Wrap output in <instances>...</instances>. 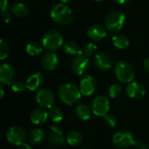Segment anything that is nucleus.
<instances>
[{
  "label": "nucleus",
  "mask_w": 149,
  "mask_h": 149,
  "mask_svg": "<svg viewBox=\"0 0 149 149\" xmlns=\"http://www.w3.org/2000/svg\"><path fill=\"white\" fill-rule=\"evenodd\" d=\"M81 94L80 89L72 83L61 85L58 90V95L60 100L69 106L76 104L81 98Z\"/></svg>",
  "instance_id": "f257e3e1"
},
{
  "label": "nucleus",
  "mask_w": 149,
  "mask_h": 149,
  "mask_svg": "<svg viewBox=\"0 0 149 149\" xmlns=\"http://www.w3.org/2000/svg\"><path fill=\"white\" fill-rule=\"evenodd\" d=\"M51 17L54 22L59 24H68L73 19L72 10L64 3H58L52 7L51 10Z\"/></svg>",
  "instance_id": "f03ea898"
},
{
  "label": "nucleus",
  "mask_w": 149,
  "mask_h": 149,
  "mask_svg": "<svg viewBox=\"0 0 149 149\" xmlns=\"http://www.w3.org/2000/svg\"><path fill=\"white\" fill-rule=\"evenodd\" d=\"M134 68L126 61H120L115 66V75L122 83H130L134 78Z\"/></svg>",
  "instance_id": "7ed1b4c3"
},
{
  "label": "nucleus",
  "mask_w": 149,
  "mask_h": 149,
  "mask_svg": "<svg viewBox=\"0 0 149 149\" xmlns=\"http://www.w3.org/2000/svg\"><path fill=\"white\" fill-rule=\"evenodd\" d=\"M62 45H63V36L58 31H51L47 32L42 39L43 47L50 52L58 50Z\"/></svg>",
  "instance_id": "20e7f679"
},
{
  "label": "nucleus",
  "mask_w": 149,
  "mask_h": 149,
  "mask_svg": "<svg viewBox=\"0 0 149 149\" xmlns=\"http://www.w3.org/2000/svg\"><path fill=\"white\" fill-rule=\"evenodd\" d=\"M126 20L125 15L120 11H112L110 12L105 20V24L107 30L112 32H118L120 31L124 25Z\"/></svg>",
  "instance_id": "39448f33"
},
{
  "label": "nucleus",
  "mask_w": 149,
  "mask_h": 149,
  "mask_svg": "<svg viewBox=\"0 0 149 149\" xmlns=\"http://www.w3.org/2000/svg\"><path fill=\"white\" fill-rule=\"evenodd\" d=\"M134 141L133 134L126 130L117 132L113 137V143L116 148H126L133 146Z\"/></svg>",
  "instance_id": "423d86ee"
},
{
  "label": "nucleus",
  "mask_w": 149,
  "mask_h": 149,
  "mask_svg": "<svg viewBox=\"0 0 149 149\" xmlns=\"http://www.w3.org/2000/svg\"><path fill=\"white\" fill-rule=\"evenodd\" d=\"M6 138L9 141V142H10L11 144L16 146H20L21 144L25 142L27 136L25 131L21 127L14 126L8 130L6 134Z\"/></svg>",
  "instance_id": "0eeeda50"
},
{
  "label": "nucleus",
  "mask_w": 149,
  "mask_h": 149,
  "mask_svg": "<svg viewBox=\"0 0 149 149\" xmlns=\"http://www.w3.org/2000/svg\"><path fill=\"white\" fill-rule=\"evenodd\" d=\"M36 100H37V103L41 107L52 108L55 102V96L51 90L47 88H43L39 90V92L37 93Z\"/></svg>",
  "instance_id": "6e6552de"
},
{
  "label": "nucleus",
  "mask_w": 149,
  "mask_h": 149,
  "mask_svg": "<svg viewBox=\"0 0 149 149\" xmlns=\"http://www.w3.org/2000/svg\"><path fill=\"white\" fill-rule=\"evenodd\" d=\"M109 101L108 100L102 95L97 96L92 103V110L94 114L98 116H105L109 112Z\"/></svg>",
  "instance_id": "1a4fd4ad"
},
{
  "label": "nucleus",
  "mask_w": 149,
  "mask_h": 149,
  "mask_svg": "<svg viewBox=\"0 0 149 149\" xmlns=\"http://www.w3.org/2000/svg\"><path fill=\"white\" fill-rule=\"evenodd\" d=\"M89 68V59L86 56L78 55L72 60V70L77 75H84Z\"/></svg>",
  "instance_id": "9d476101"
},
{
  "label": "nucleus",
  "mask_w": 149,
  "mask_h": 149,
  "mask_svg": "<svg viewBox=\"0 0 149 149\" xmlns=\"http://www.w3.org/2000/svg\"><path fill=\"white\" fill-rule=\"evenodd\" d=\"M16 77L15 69L8 64H4L0 67V81L2 85H12Z\"/></svg>",
  "instance_id": "9b49d317"
},
{
  "label": "nucleus",
  "mask_w": 149,
  "mask_h": 149,
  "mask_svg": "<svg viewBox=\"0 0 149 149\" xmlns=\"http://www.w3.org/2000/svg\"><path fill=\"white\" fill-rule=\"evenodd\" d=\"M48 141L52 146L58 147L64 144L65 137L62 130L56 126H52L48 132Z\"/></svg>",
  "instance_id": "f8f14e48"
},
{
  "label": "nucleus",
  "mask_w": 149,
  "mask_h": 149,
  "mask_svg": "<svg viewBox=\"0 0 149 149\" xmlns=\"http://www.w3.org/2000/svg\"><path fill=\"white\" fill-rule=\"evenodd\" d=\"M127 93L130 98L139 100L145 95L146 89L144 86L139 82H130V84L127 86Z\"/></svg>",
  "instance_id": "ddd939ff"
},
{
  "label": "nucleus",
  "mask_w": 149,
  "mask_h": 149,
  "mask_svg": "<svg viewBox=\"0 0 149 149\" xmlns=\"http://www.w3.org/2000/svg\"><path fill=\"white\" fill-rule=\"evenodd\" d=\"M94 64L100 70L107 71L112 68L113 60L109 54H107V52H101L95 56Z\"/></svg>",
  "instance_id": "4468645a"
},
{
  "label": "nucleus",
  "mask_w": 149,
  "mask_h": 149,
  "mask_svg": "<svg viewBox=\"0 0 149 149\" xmlns=\"http://www.w3.org/2000/svg\"><path fill=\"white\" fill-rule=\"evenodd\" d=\"M79 89L82 94L90 96L96 90V81L91 76H86L81 79L79 84Z\"/></svg>",
  "instance_id": "2eb2a0df"
},
{
  "label": "nucleus",
  "mask_w": 149,
  "mask_h": 149,
  "mask_svg": "<svg viewBox=\"0 0 149 149\" xmlns=\"http://www.w3.org/2000/svg\"><path fill=\"white\" fill-rule=\"evenodd\" d=\"M87 36L93 41H100L102 40L107 36L106 28L101 24H93L87 30Z\"/></svg>",
  "instance_id": "dca6fc26"
},
{
  "label": "nucleus",
  "mask_w": 149,
  "mask_h": 149,
  "mask_svg": "<svg viewBox=\"0 0 149 149\" xmlns=\"http://www.w3.org/2000/svg\"><path fill=\"white\" fill-rule=\"evenodd\" d=\"M44 84V77L40 72H33L26 80L27 88L31 91H37L42 87Z\"/></svg>",
  "instance_id": "f3484780"
},
{
  "label": "nucleus",
  "mask_w": 149,
  "mask_h": 149,
  "mask_svg": "<svg viewBox=\"0 0 149 149\" xmlns=\"http://www.w3.org/2000/svg\"><path fill=\"white\" fill-rule=\"evenodd\" d=\"M41 63L46 71H54L58 65V58L56 54L47 52L43 56Z\"/></svg>",
  "instance_id": "a211bd4d"
},
{
  "label": "nucleus",
  "mask_w": 149,
  "mask_h": 149,
  "mask_svg": "<svg viewBox=\"0 0 149 149\" xmlns=\"http://www.w3.org/2000/svg\"><path fill=\"white\" fill-rule=\"evenodd\" d=\"M49 117V113L44 109V107L42 108H37L35 109L31 114V121L35 124V125H42L44 124L47 119Z\"/></svg>",
  "instance_id": "6ab92c4d"
},
{
  "label": "nucleus",
  "mask_w": 149,
  "mask_h": 149,
  "mask_svg": "<svg viewBox=\"0 0 149 149\" xmlns=\"http://www.w3.org/2000/svg\"><path fill=\"white\" fill-rule=\"evenodd\" d=\"M64 51L65 53L69 54V55H82L83 52L80 49V47L79 46V45L74 42V41H67L64 44Z\"/></svg>",
  "instance_id": "aec40b11"
},
{
  "label": "nucleus",
  "mask_w": 149,
  "mask_h": 149,
  "mask_svg": "<svg viewBox=\"0 0 149 149\" xmlns=\"http://www.w3.org/2000/svg\"><path fill=\"white\" fill-rule=\"evenodd\" d=\"M45 138V134L41 129H33L28 134V141L31 145H38Z\"/></svg>",
  "instance_id": "412c9836"
},
{
  "label": "nucleus",
  "mask_w": 149,
  "mask_h": 149,
  "mask_svg": "<svg viewBox=\"0 0 149 149\" xmlns=\"http://www.w3.org/2000/svg\"><path fill=\"white\" fill-rule=\"evenodd\" d=\"M10 11L16 17H24L29 13L27 6L22 3H17L12 4L10 7Z\"/></svg>",
  "instance_id": "4be33fe9"
},
{
  "label": "nucleus",
  "mask_w": 149,
  "mask_h": 149,
  "mask_svg": "<svg viewBox=\"0 0 149 149\" xmlns=\"http://www.w3.org/2000/svg\"><path fill=\"white\" fill-rule=\"evenodd\" d=\"M77 116L82 120H87L91 118V109L88 106L84 104H79L76 108Z\"/></svg>",
  "instance_id": "5701e85b"
},
{
  "label": "nucleus",
  "mask_w": 149,
  "mask_h": 149,
  "mask_svg": "<svg viewBox=\"0 0 149 149\" xmlns=\"http://www.w3.org/2000/svg\"><path fill=\"white\" fill-rule=\"evenodd\" d=\"M113 45H115V47H117L118 49H121V50L126 49L129 45V40H128L127 37L123 34L115 35L113 38Z\"/></svg>",
  "instance_id": "b1692460"
},
{
  "label": "nucleus",
  "mask_w": 149,
  "mask_h": 149,
  "mask_svg": "<svg viewBox=\"0 0 149 149\" xmlns=\"http://www.w3.org/2000/svg\"><path fill=\"white\" fill-rule=\"evenodd\" d=\"M83 137L80 133L77 131H72L70 132L66 136L67 143L71 146H78L82 142Z\"/></svg>",
  "instance_id": "393cba45"
},
{
  "label": "nucleus",
  "mask_w": 149,
  "mask_h": 149,
  "mask_svg": "<svg viewBox=\"0 0 149 149\" xmlns=\"http://www.w3.org/2000/svg\"><path fill=\"white\" fill-rule=\"evenodd\" d=\"M49 117L54 122H60L63 120V112L59 107H52L49 111Z\"/></svg>",
  "instance_id": "a878e982"
},
{
  "label": "nucleus",
  "mask_w": 149,
  "mask_h": 149,
  "mask_svg": "<svg viewBox=\"0 0 149 149\" xmlns=\"http://www.w3.org/2000/svg\"><path fill=\"white\" fill-rule=\"evenodd\" d=\"M26 52L28 54H30L31 56H36L42 52V46L36 42H31L27 45Z\"/></svg>",
  "instance_id": "bb28decb"
},
{
  "label": "nucleus",
  "mask_w": 149,
  "mask_h": 149,
  "mask_svg": "<svg viewBox=\"0 0 149 149\" xmlns=\"http://www.w3.org/2000/svg\"><path fill=\"white\" fill-rule=\"evenodd\" d=\"M122 93V88L119 84H113L109 88V96L113 99L119 98Z\"/></svg>",
  "instance_id": "cd10ccee"
},
{
  "label": "nucleus",
  "mask_w": 149,
  "mask_h": 149,
  "mask_svg": "<svg viewBox=\"0 0 149 149\" xmlns=\"http://www.w3.org/2000/svg\"><path fill=\"white\" fill-rule=\"evenodd\" d=\"M9 55V45L3 39L0 40V59H4Z\"/></svg>",
  "instance_id": "c85d7f7f"
},
{
  "label": "nucleus",
  "mask_w": 149,
  "mask_h": 149,
  "mask_svg": "<svg viewBox=\"0 0 149 149\" xmlns=\"http://www.w3.org/2000/svg\"><path fill=\"white\" fill-rule=\"evenodd\" d=\"M97 49H98L97 45H95L93 43H90L87 45H86L85 50H84V53L86 57H93L96 54Z\"/></svg>",
  "instance_id": "c756f323"
},
{
  "label": "nucleus",
  "mask_w": 149,
  "mask_h": 149,
  "mask_svg": "<svg viewBox=\"0 0 149 149\" xmlns=\"http://www.w3.org/2000/svg\"><path fill=\"white\" fill-rule=\"evenodd\" d=\"M104 117V123L106 126L109 127H113L116 125V118L114 115L113 114H109V113H107Z\"/></svg>",
  "instance_id": "7c9ffc66"
},
{
  "label": "nucleus",
  "mask_w": 149,
  "mask_h": 149,
  "mask_svg": "<svg viewBox=\"0 0 149 149\" xmlns=\"http://www.w3.org/2000/svg\"><path fill=\"white\" fill-rule=\"evenodd\" d=\"M25 88H27L26 83L23 82V81H16L11 85V89L12 91L16 92V93H20L23 92Z\"/></svg>",
  "instance_id": "2f4dec72"
},
{
  "label": "nucleus",
  "mask_w": 149,
  "mask_h": 149,
  "mask_svg": "<svg viewBox=\"0 0 149 149\" xmlns=\"http://www.w3.org/2000/svg\"><path fill=\"white\" fill-rule=\"evenodd\" d=\"M2 18H3V22H4V23L8 24V23L10 22V18H11L10 12L9 10H5L2 11Z\"/></svg>",
  "instance_id": "473e14b6"
},
{
  "label": "nucleus",
  "mask_w": 149,
  "mask_h": 149,
  "mask_svg": "<svg viewBox=\"0 0 149 149\" xmlns=\"http://www.w3.org/2000/svg\"><path fill=\"white\" fill-rule=\"evenodd\" d=\"M133 146L135 147V148H147V146L144 144V142H142V141H141L139 140H134Z\"/></svg>",
  "instance_id": "72a5a7b5"
},
{
  "label": "nucleus",
  "mask_w": 149,
  "mask_h": 149,
  "mask_svg": "<svg viewBox=\"0 0 149 149\" xmlns=\"http://www.w3.org/2000/svg\"><path fill=\"white\" fill-rule=\"evenodd\" d=\"M0 4H1V10H2V11L5 10H6V8H7L8 0H1Z\"/></svg>",
  "instance_id": "f704fd0d"
},
{
  "label": "nucleus",
  "mask_w": 149,
  "mask_h": 149,
  "mask_svg": "<svg viewBox=\"0 0 149 149\" xmlns=\"http://www.w3.org/2000/svg\"><path fill=\"white\" fill-rule=\"evenodd\" d=\"M144 67L149 72V58H147L144 60Z\"/></svg>",
  "instance_id": "c9c22d12"
},
{
  "label": "nucleus",
  "mask_w": 149,
  "mask_h": 149,
  "mask_svg": "<svg viewBox=\"0 0 149 149\" xmlns=\"http://www.w3.org/2000/svg\"><path fill=\"white\" fill-rule=\"evenodd\" d=\"M113 1L118 3H126L129 2L130 0H113Z\"/></svg>",
  "instance_id": "e433bc0d"
},
{
  "label": "nucleus",
  "mask_w": 149,
  "mask_h": 149,
  "mask_svg": "<svg viewBox=\"0 0 149 149\" xmlns=\"http://www.w3.org/2000/svg\"><path fill=\"white\" fill-rule=\"evenodd\" d=\"M0 98L2 99L3 97V94H4V92H3V87H0Z\"/></svg>",
  "instance_id": "4c0bfd02"
},
{
  "label": "nucleus",
  "mask_w": 149,
  "mask_h": 149,
  "mask_svg": "<svg viewBox=\"0 0 149 149\" xmlns=\"http://www.w3.org/2000/svg\"><path fill=\"white\" fill-rule=\"evenodd\" d=\"M62 3H68L69 1H71V0H60Z\"/></svg>",
  "instance_id": "58836bf2"
},
{
  "label": "nucleus",
  "mask_w": 149,
  "mask_h": 149,
  "mask_svg": "<svg viewBox=\"0 0 149 149\" xmlns=\"http://www.w3.org/2000/svg\"><path fill=\"white\" fill-rule=\"evenodd\" d=\"M95 1H102V0H95Z\"/></svg>",
  "instance_id": "ea45409f"
}]
</instances>
